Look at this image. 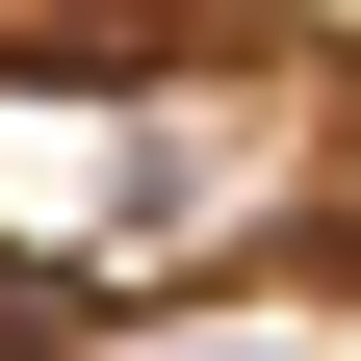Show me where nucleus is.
Wrapping results in <instances>:
<instances>
[{
  "label": "nucleus",
  "instance_id": "1",
  "mask_svg": "<svg viewBox=\"0 0 361 361\" xmlns=\"http://www.w3.org/2000/svg\"><path fill=\"white\" fill-rule=\"evenodd\" d=\"M180 361H336V336H180Z\"/></svg>",
  "mask_w": 361,
  "mask_h": 361
}]
</instances>
